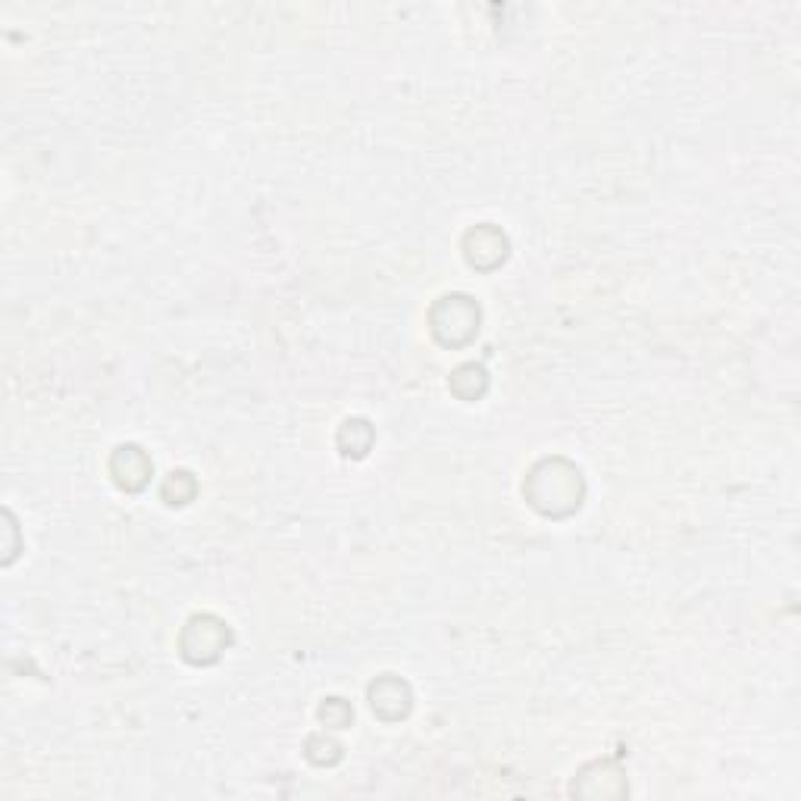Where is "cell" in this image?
<instances>
[{
  "label": "cell",
  "mask_w": 801,
  "mask_h": 801,
  "mask_svg": "<svg viewBox=\"0 0 801 801\" xmlns=\"http://www.w3.org/2000/svg\"><path fill=\"white\" fill-rule=\"evenodd\" d=\"M195 480H192V473H185V470H178V473H170L166 482H163V501L166 504H188V501L195 499Z\"/></svg>",
  "instance_id": "obj_8"
},
{
  "label": "cell",
  "mask_w": 801,
  "mask_h": 801,
  "mask_svg": "<svg viewBox=\"0 0 801 801\" xmlns=\"http://www.w3.org/2000/svg\"><path fill=\"white\" fill-rule=\"evenodd\" d=\"M229 626L223 624L219 617L201 614V617H192L188 626L182 629L178 648H182V658L188 664H214L229 648Z\"/></svg>",
  "instance_id": "obj_3"
},
{
  "label": "cell",
  "mask_w": 801,
  "mask_h": 801,
  "mask_svg": "<svg viewBox=\"0 0 801 801\" xmlns=\"http://www.w3.org/2000/svg\"><path fill=\"white\" fill-rule=\"evenodd\" d=\"M370 705H373V711L382 720L394 723V720H401V717L410 713L413 695H410L408 682H401L398 677H382L370 686Z\"/></svg>",
  "instance_id": "obj_6"
},
{
  "label": "cell",
  "mask_w": 801,
  "mask_h": 801,
  "mask_svg": "<svg viewBox=\"0 0 801 801\" xmlns=\"http://www.w3.org/2000/svg\"><path fill=\"white\" fill-rule=\"evenodd\" d=\"M373 445V427L367 420H345L339 429V448L348 458H363Z\"/></svg>",
  "instance_id": "obj_7"
},
{
  "label": "cell",
  "mask_w": 801,
  "mask_h": 801,
  "mask_svg": "<svg viewBox=\"0 0 801 801\" xmlns=\"http://www.w3.org/2000/svg\"><path fill=\"white\" fill-rule=\"evenodd\" d=\"M110 473L125 492H142L154 473V463L138 445H120L110 458Z\"/></svg>",
  "instance_id": "obj_4"
},
{
  "label": "cell",
  "mask_w": 801,
  "mask_h": 801,
  "mask_svg": "<svg viewBox=\"0 0 801 801\" xmlns=\"http://www.w3.org/2000/svg\"><path fill=\"white\" fill-rule=\"evenodd\" d=\"M351 708L341 701V698H326V705L320 708V720L326 727H332V730H345L348 723H351Z\"/></svg>",
  "instance_id": "obj_10"
},
{
  "label": "cell",
  "mask_w": 801,
  "mask_h": 801,
  "mask_svg": "<svg viewBox=\"0 0 801 801\" xmlns=\"http://www.w3.org/2000/svg\"><path fill=\"white\" fill-rule=\"evenodd\" d=\"M466 264L476 269H495L507 257V238L495 226H476L463 238Z\"/></svg>",
  "instance_id": "obj_5"
},
{
  "label": "cell",
  "mask_w": 801,
  "mask_h": 801,
  "mask_svg": "<svg viewBox=\"0 0 801 801\" xmlns=\"http://www.w3.org/2000/svg\"><path fill=\"white\" fill-rule=\"evenodd\" d=\"M307 758L314 764H326V758H329V764H336L341 758V746L332 739H322V736H310L307 739Z\"/></svg>",
  "instance_id": "obj_9"
},
{
  "label": "cell",
  "mask_w": 801,
  "mask_h": 801,
  "mask_svg": "<svg viewBox=\"0 0 801 801\" xmlns=\"http://www.w3.org/2000/svg\"><path fill=\"white\" fill-rule=\"evenodd\" d=\"M523 495L533 504L538 514L545 516H571L579 511L583 495H586V482L583 473L564 458L535 463L530 480L523 485Z\"/></svg>",
  "instance_id": "obj_1"
},
{
  "label": "cell",
  "mask_w": 801,
  "mask_h": 801,
  "mask_svg": "<svg viewBox=\"0 0 801 801\" xmlns=\"http://www.w3.org/2000/svg\"><path fill=\"white\" fill-rule=\"evenodd\" d=\"M429 322H432L435 339L448 348H458L480 332V304L466 295H445L432 307Z\"/></svg>",
  "instance_id": "obj_2"
}]
</instances>
